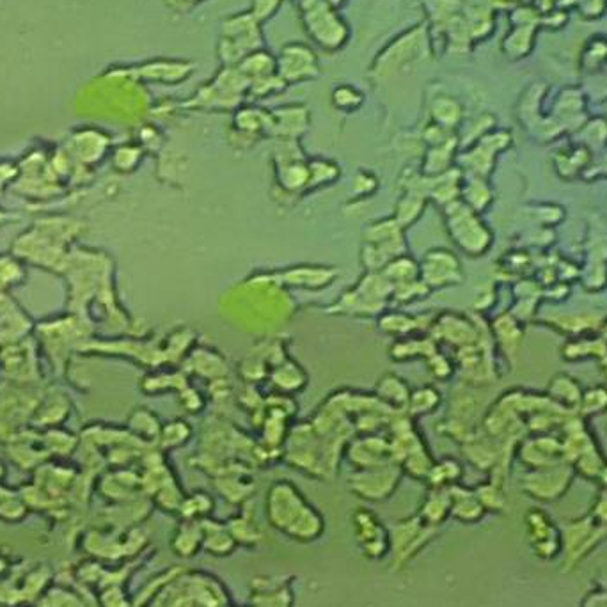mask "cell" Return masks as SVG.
<instances>
[{"label": "cell", "instance_id": "1", "mask_svg": "<svg viewBox=\"0 0 607 607\" xmlns=\"http://www.w3.org/2000/svg\"><path fill=\"white\" fill-rule=\"evenodd\" d=\"M144 607H231V602L221 579L173 567Z\"/></svg>", "mask_w": 607, "mask_h": 607}, {"label": "cell", "instance_id": "2", "mask_svg": "<svg viewBox=\"0 0 607 607\" xmlns=\"http://www.w3.org/2000/svg\"><path fill=\"white\" fill-rule=\"evenodd\" d=\"M267 519L272 528L300 544L316 542L325 531L324 517L320 512H316L297 490L288 485L274 487L270 492Z\"/></svg>", "mask_w": 607, "mask_h": 607}, {"label": "cell", "instance_id": "3", "mask_svg": "<svg viewBox=\"0 0 607 607\" xmlns=\"http://www.w3.org/2000/svg\"><path fill=\"white\" fill-rule=\"evenodd\" d=\"M300 18L309 38L325 52H338L348 43V24L325 0H300Z\"/></svg>", "mask_w": 607, "mask_h": 607}, {"label": "cell", "instance_id": "4", "mask_svg": "<svg viewBox=\"0 0 607 607\" xmlns=\"http://www.w3.org/2000/svg\"><path fill=\"white\" fill-rule=\"evenodd\" d=\"M435 535L437 528L426 524L421 517H410L389 526V538H391L389 556L393 560V568L400 570L414 560L426 545L434 540Z\"/></svg>", "mask_w": 607, "mask_h": 607}, {"label": "cell", "instance_id": "5", "mask_svg": "<svg viewBox=\"0 0 607 607\" xmlns=\"http://www.w3.org/2000/svg\"><path fill=\"white\" fill-rule=\"evenodd\" d=\"M354 537L364 558L371 561L384 560L391 551L389 528L368 508H359L354 513Z\"/></svg>", "mask_w": 607, "mask_h": 607}, {"label": "cell", "instance_id": "6", "mask_svg": "<svg viewBox=\"0 0 607 607\" xmlns=\"http://www.w3.org/2000/svg\"><path fill=\"white\" fill-rule=\"evenodd\" d=\"M293 576H258L251 581L249 607H293Z\"/></svg>", "mask_w": 607, "mask_h": 607}, {"label": "cell", "instance_id": "7", "mask_svg": "<svg viewBox=\"0 0 607 607\" xmlns=\"http://www.w3.org/2000/svg\"><path fill=\"white\" fill-rule=\"evenodd\" d=\"M276 66L283 82H300L318 75L315 52L302 43H288L277 57Z\"/></svg>", "mask_w": 607, "mask_h": 607}, {"label": "cell", "instance_id": "8", "mask_svg": "<svg viewBox=\"0 0 607 607\" xmlns=\"http://www.w3.org/2000/svg\"><path fill=\"white\" fill-rule=\"evenodd\" d=\"M171 551L182 558L190 560L196 558L203 551V528L201 521H182L174 529L171 537Z\"/></svg>", "mask_w": 607, "mask_h": 607}, {"label": "cell", "instance_id": "9", "mask_svg": "<svg viewBox=\"0 0 607 607\" xmlns=\"http://www.w3.org/2000/svg\"><path fill=\"white\" fill-rule=\"evenodd\" d=\"M201 528H203V551L217 558H226L237 551L238 545L229 531L228 524L205 519L201 521Z\"/></svg>", "mask_w": 607, "mask_h": 607}, {"label": "cell", "instance_id": "10", "mask_svg": "<svg viewBox=\"0 0 607 607\" xmlns=\"http://www.w3.org/2000/svg\"><path fill=\"white\" fill-rule=\"evenodd\" d=\"M228 524L231 535L235 538L238 547H247V549H256L258 545L263 544V537H265V531L253 521L251 515H238L235 519L226 522Z\"/></svg>", "mask_w": 607, "mask_h": 607}, {"label": "cell", "instance_id": "11", "mask_svg": "<svg viewBox=\"0 0 607 607\" xmlns=\"http://www.w3.org/2000/svg\"><path fill=\"white\" fill-rule=\"evenodd\" d=\"M27 513H29V506L22 497H13V494H9V497L0 496V521L18 524V522L24 521Z\"/></svg>", "mask_w": 607, "mask_h": 607}, {"label": "cell", "instance_id": "12", "mask_svg": "<svg viewBox=\"0 0 607 607\" xmlns=\"http://www.w3.org/2000/svg\"><path fill=\"white\" fill-rule=\"evenodd\" d=\"M43 604L45 607H86V602L79 593L70 592L63 586L47 590V593L43 595Z\"/></svg>", "mask_w": 607, "mask_h": 607}, {"label": "cell", "instance_id": "13", "mask_svg": "<svg viewBox=\"0 0 607 607\" xmlns=\"http://www.w3.org/2000/svg\"><path fill=\"white\" fill-rule=\"evenodd\" d=\"M332 102L339 109H355L363 103V93L352 86H338L332 91Z\"/></svg>", "mask_w": 607, "mask_h": 607}, {"label": "cell", "instance_id": "14", "mask_svg": "<svg viewBox=\"0 0 607 607\" xmlns=\"http://www.w3.org/2000/svg\"><path fill=\"white\" fill-rule=\"evenodd\" d=\"M279 4H281V0H254L251 15L254 16V20L258 24H261V22L269 20L270 16L276 13Z\"/></svg>", "mask_w": 607, "mask_h": 607}, {"label": "cell", "instance_id": "15", "mask_svg": "<svg viewBox=\"0 0 607 607\" xmlns=\"http://www.w3.org/2000/svg\"><path fill=\"white\" fill-rule=\"evenodd\" d=\"M13 572V560L0 552V579H6Z\"/></svg>", "mask_w": 607, "mask_h": 607}, {"label": "cell", "instance_id": "16", "mask_svg": "<svg viewBox=\"0 0 607 607\" xmlns=\"http://www.w3.org/2000/svg\"><path fill=\"white\" fill-rule=\"evenodd\" d=\"M325 2H329V4H331L332 8H341V6H343V4H345V2H347V0H325Z\"/></svg>", "mask_w": 607, "mask_h": 607}]
</instances>
